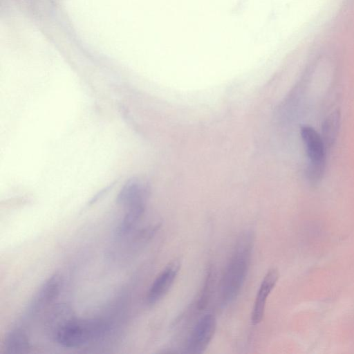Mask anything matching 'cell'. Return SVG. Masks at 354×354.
<instances>
[{
  "label": "cell",
  "instance_id": "6da1fadb",
  "mask_svg": "<svg viewBox=\"0 0 354 354\" xmlns=\"http://www.w3.org/2000/svg\"><path fill=\"white\" fill-rule=\"evenodd\" d=\"M254 245L250 231L240 234L224 269L220 283V300L223 307L238 297L246 279Z\"/></svg>",
  "mask_w": 354,
  "mask_h": 354
},
{
  "label": "cell",
  "instance_id": "7a4b0ae2",
  "mask_svg": "<svg viewBox=\"0 0 354 354\" xmlns=\"http://www.w3.org/2000/svg\"><path fill=\"white\" fill-rule=\"evenodd\" d=\"M103 324L95 319L72 320L60 325L55 332V340L66 348H76L100 336Z\"/></svg>",
  "mask_w": 354,
  "mask_h": 354
},
{
  "label": "cell",
  "instance_id": "3957f363",
  "mask_svg": "<svg viewBox=\"0 0 354 354\" xmlns=\"http://www.w3.org/2000/svg\"><path fill=\"white\" fill-rule=\"evenodd\" d=\"M301 136L308 158L306 177L311 184L315 185L322 180L325 171L326 148L321 135L312 127H301Z\"/></svg>",
  "mask_w": 354,
  "mask_h": 354
},
{
  "label": "cell",
  "instance_id": "277c9868",
  "mask_svg": "<svg viewBox=\"0 0 354 354\" xmlns=\"http://www.w3.org/2000/svg\"><path fill=\"white\" fill-rule=\"evenodd\" d=\"M216 324V319L213 314L207 313L202 316L190 332L185 347V352L203 353L215 334Z\"/></svg>",
  "mask_w": 354,
  "mask_h": 354
},
{
  "label": "cell",
  "instance_id": "5b68a950",
  "mask_svg": "<svg viewBox=\"0 0 354 354\" xmlns=\"http://www.w3.org/2000/svg\"><path fill=\"white\" fill-rule=\"evenodd\" d=\"M180 270L178 261H172L159 273L151 283L147 292L146 301L153 305L167 293L172 286Z\"/></svg>",
  "mask_w": 354,
  "mask_h": 354
},
{
  "label": "cell",
  "instance_id": "8992f818",
  "mask_svg": "<svg viewBox=\"0 0 354 354\" xmlns=\"http://www.w3.org/2000/svg\"><path fill=\"white\" fill-rule=\"evenodd\" d=\"M279 272L276 268H271L265 274L259 286L252 313L251 322L257 325L263 319L267 298L274 289L279 279Z\"/></svg>",
  "mask_w": 354,
  "mask_h": 354
},
{
  "label": "cell",
  "instance_id": "52a82bcc",
  "mask_svg": "<svg viewBox=\"0 0 354 354\" xmlns=\"http://www.w3.org/2000/svg\"><path fill=\"white\" fill-rule=\"evenodd\" d=\"M61 286V278L57 274L48 277L40 286L30 304L29 312L34 313L41 310L57 296Z\"/></svg>",
  "mask_w": 354,
  "mask_h": 354
},
{
  "label": "cell",
  "instance_id": "ba28073f",
  "mask_svg": "<svg viewBox=\"0 0 354 354\" xmlns=\"http://www.w3.org/2000/svg\"><path fill=\"white\" fill-rule=\"evenodd\" d=\"M147 187L138 180L131 179L128 180L120 191L117 201L127 207L134 203L147 201Z\"/></svg>",
  "mask_w": 354,
  "mask_h": 354
},
{
  "label": "cell",
  "instance_id": "9c48e42d",
  "mask_svg": "<svg viewBox=\"0 0 354 354\" xmlns=\"http://www.w3.org/2000/svg\"><path fill=\"white\" fill-rule=\"evenodd\" d=\"M29 339L26 331L20 328L11 330L7 335L4 342L6 353L18 354L23 353L29 348Z\"/></svg>",
  "mask_w": 354,
  "mask_h": 354
},
{
  "label": "cell",
  "instance_id": "30bf717a",
  "mask_svg": "<svg viewBox=\"0 0 354 354\" xmlns=\"http://www.w3.org/2000/svg\"><path fill=\"white\" fill-rule=\"evenodd\" d=\"M340 124V112L336 110L331 113L324 120L322 127V138L326 149L335 143Z\"/></svg>",
  "mask_w": 354,
  "mask_h": 354
},
{
  "label": "cell",
  "instance_id": "8fae6325",
  "mask_svg": "<svg viewBox=\"0 0 354 354\" xmlns=\"http://www.w3.org/2000/svg\"><path fill=\"white\" fill-rule=\"evenodd\" d=\"M145 205L146 202H142L127 207L128 209L119 227L120 234L128 233L137 225L144 214Z\"/></svg>",
  "mask_w": 354,
  "mask_h": 354
},
{
  "label": "cell",
  "instance_id": "7c38bea8",
  "mask_svg": "<svg viewBox=\"0 0 354 354\" xmlns=\"http://www.w3.org/2000/svg\"><path fill=\"white\" fill-rule=\"evenodd\" d=\"M215 274L213 268L210 266L206 272L203 288L198 297L197 301L198 310H203L207 306L212 295Z\"/></svg>",
  "mask_w": 354,
  "mask_h": 354
}]
</instances>
